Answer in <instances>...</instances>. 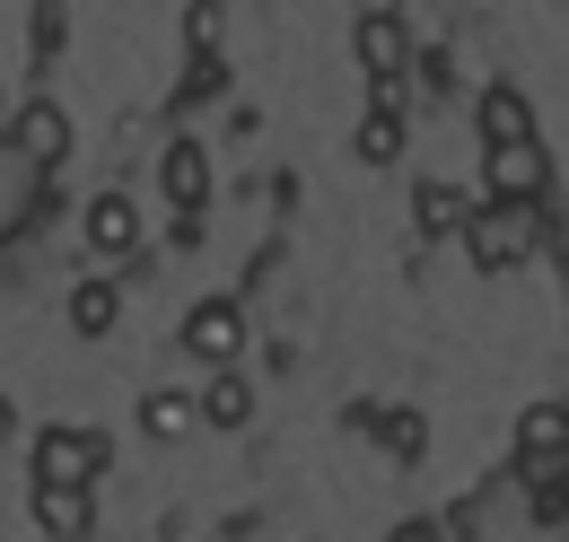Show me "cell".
Returning <instances> with one entry per match:
<instances>
[{
	"label": "cell",
	"mask_w": 569,
	"mask_h": 542,
	"mask_svg": "<svg viewBox=\"0 0 569 542\" xmlns=\"http://www.w3.org/2000/svg\"><path fill=\"white\" fill-rule=\"evenodd\" d=\"M465 245H473V271H517L543 245V219H535V202H491L465 219Z\"/></svg>",
	"instance_id": "6da1fadb"
},
{
	"label": "cell",
	"mask_w": 569,
	"mask_h": 542,
	"mask_svg": "<svg viewBox=\"0 0 569 542\" xmlns=\"http://www.w3.org/2000/svg\"><path fill=\"white\" fill-rule=\"evenodd\" d=\"M44 175H53V158H44V149H27L18 132H0V245L44 210Z\"/></svg>",
	"instance_id": "7a4b0ae2"
},
{
	"label": "cell",
	"mask_w": 569,
	"mask_h": 542,
	"mask_svg": "<svg viewBox=\"0 0 569 542\" xmlns=\"http://www.w3.org/2000/svg\"><path fill=\"white\" fill-rule=\"evenodd\" d=\"M517 473H526V490H552V481H569V411L543 403L517 420Z\"/></svg>",
	"instance_id": "3957f363"
},
{
	"label": "cell",
	"mask_w": 569,
	"mask_h": 542,
	"mask_svg": "<svg viewBox=\"0 0 569 542\" xmlns=\"http://www.w3.org/2000/svg\"><path fill=\"white\" fill-rule=\"evenodd\" d=\"M482 184H491V202H543L552 167H543L535 132L526 140H482Z\"/></svg>",
	"instance_id": "277c9868"
},
{
	"label": "cell",
	"mask_w": 569,
	"mask_h": 542,
	"mask_svg": "<svg viewBox=\"0 0 569 542\" xmlns=\"http://www.w3.org/2000/svg\"><path fill=\"white\" fill-rule=\"evenodd\" d=\"M114 464V446L97 429H44L36 438V481H97Z\"/></svg>",
	"instance_id": "5b68a950"
},
{
	"label": "cell",
	"mask_w": 569,
	"mask_h": 542,
	"mask_svg": "<svg viewBox=\"0 0 569 542\" xmlns=\"http://www.w3.org/2000/svg\"><path fill=\"white\" fill-rule=\"evenodd\" d=\"M351 53H359V70H368L377 88H395L403 62H412V36H403V18H395V9H368V18L351 27Z\"/></svg>",
	"instance_id": "8992f818"
},
{
	"label": "cell",
	"mask_w": 569,
	"mask_h": 542,
	"mask_svg": "<svg viewBox=\"0 0 569 542\" xmlns=\"http://www.w3.org/2000/svg\"><path fill=\"white\" fill-rule=\"evenodd\" d=\"M237 341H246V315H237L228 298H211V307H193V315H184V350H193L202 368H228V359H237Z\"/></svg>",
	"instance_id": "52a82bcc"
},
{
	"label": "cell",
	"mask_w": 569,
	"mask_h": 542,
	"mask_svg": "<svg viewBox=\"0 0 569 542\" xmlns=\"http://www.w3.org/2000/svg\"><path fill=\"white\" fill-rule=\"evenodd\" d=\"M158 193L193 219V210L211 202V149H202V140H176V149H167V167H158Z\"/></svg>",
	"instance_id": "ba28073f"
},
{
	"label": "cell",
	"mask_w": 569,
	"mask_h": 542,
	"mask_svg": "<svg viewBox=\"0 0 569 542\" xmlns=\"http://www.w3.org/2000/svg\"><path fill=\"white\" fill-rule=\"evenodd\" d=\"M114 324H123V280H114V271H88V280L71 289V333L106 341Z\"/></svg>",
	"instance_id": "9c48e42d"
},
{
	"label": "cell",
	"mask_w": 569,
	"mask_h": 542,
	"mask_svg": "<svg viewBox=\"0 0 569 542\" xmlns=\"http://www.w3.org/2000/svg\"><path fill=\"white\" fill-rule=\"evenodd\" d=\"M36 525L44 534H88L97 525V508H88V481H36Z\"/></svg>",
	"instance_id": "30bf717a"
},
{
	"label": "cell",
	"mask_w": 569,
	"mask_h": 542,
	"mask_svg": "<svg viewBox=\"0 0 569 542\" xmlns=\"http://www.w3.org/2000/svg\"><path fill=\"white\" fill-rule=\"evenodd\" d=\"M88 245H97V254H132V245H141V202L97 193V202H88Z\"/></svg>",
	"instance_id": "8fae6325"
},
{
	"label": "cell",
	"mask_w": 569,
	"mask_h": 542,
	"mask_svg": "<svg viewBox=\"0 0 569 542\" xmlns=\"http://www.w3.org/2000/svg\"><path fill=\"white\" fill-rule=\"evenodd\" d=\"M473 123H482V140H526V132H535V114H526V97H517V88H482Z\"/></svg>",
	"instance_id": "7c38bea8"
},
{
	"label": "cell",
	"mask_w": 569,
	"mask_h": 542,
	"mask_svg": "<svg viewBox=\"0 0 569 542\" xmlns=\"http://www.w3.org/2000/svg\"><path fill=\"white\" fill-rule=\"evenodd\" d=\"M465 219H473V202H465L456 184H421V193H412V228H421V237H447V228H465Z\"/></svg>",
	"instance_id": "4fadbf2b"
},
{
	"label": "cell",
	"mask_w": 569,
	"mask_h": 542,
	"mask_svg": "<svg viewBox=\"0 0 569 542\" xmlns=\"http://www.w3.org/2000/svg\"><path fill=\"white\" fill-rule=\"evenodd\" d=\"M202 420H211V429H246V420H254V394H246V377H228V368H219L211 385H202Z\"/></svg>",
	"instance_id": "5bb4252c"
},
{
	"label": "cell",
	"mask_w": 569,
	"mask_h": 542,
	"mask_svg": "<svg viewBox=\"0 0 569 542\" xmlns=\"http://www.w3.org/2000/svg\"><path fill=\"white\" fill-rule=\"evenodd\" d=\"M359 158H368V167H395V158H403V114H395V106H368V114H359Z\"/></svg>",
	"instance_id": "9a60e30c"
},
{
	"label": "cell",
	"mask_w": 569,
	"mask_h": 542,
	"mask_svg": "<svg viewBox=\"0 0 569 542\" xmlns=\"http://www.w3.org/2000/svg\"><path fill=\"white\" fill-rule=\"evenodd\" d=\"M141 420H149V438H184V429L202 420V394H149Z\"/></svg>",
	"instance_id": "2e32d148"
},
{
	"label": "cell",
	"mask_w": 569,
	"mask_h": 542,
	"mask_svg": "<svg viewBox=\"0 0 569 542\" xmlns=\"http://www.w3.org/2000/svg\"><path fill=\"white\" fill-rule=\"evenodd\" d=\"M18 140H27V149H44V158H62V149H71L62 106H27V114H18Z\"/></svg>",
	"instance_id": "e0dca14e"
},
{
	"label": "cell",
	"mask_w": 569,
	"mask_h": 542,
	"mask_svg": "<svg viewBox=\"0 0 569 542\" xmlns=\"http://www.w3.org/2000/svg\"><path fill=\"white\" fill-rule=\"evenodd\" d=\"M377 429H386V446H395V455H403V464H412V455H421V446H429L421 411H386V420H377Z\"/></svg>",
	"instance_id": "ac0fdd59"
},
{
	"label": "cell",
	"mask_w": 569,
	"mask_h": 542,
	"mask_svg": "<svg viewBox=\"0 0 569 542\" xmlns=\"http://www.w3.org/2000/svg\"><path fill=\"white\" fill-rule=\"evenodd\" d=\"M184 36H193V53H211L219 44V0H193V9H184Z\"/></svg>",
	"instance_id": "d6986e66"
},
{
	"label": "cell",
	"mask_w": 569,
	"mask_h": 542,
	"mask_svg": "<svg viewBox=\"0 0 569 542\" xmlns=\"http://www.w3.org/2000/svg\"><path fill=\"white\" fill-rule=\"evenodd\" d=\"M9 438H18V403L0 394V446H9Z\"/></svg>",
	"instance_id": "ffe728a7"
}]
</instances>
